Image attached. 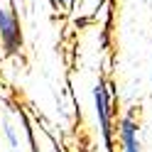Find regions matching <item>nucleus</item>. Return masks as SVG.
Wrapping results in <instances>:
<instances>
[{
  "label": "nucleus",
  "instance_id": "1",
  "mask_svg": "<svg viewBox=\"0 0 152 152\" xmlns=\"http://www.w3.org/2000/svg\"><path fill=\"white\" fill-rule=\"evenodd\" d=\"M113 103H115L113 86L106 79H98L96 86H93V106H96L98 130H101L106 152H113V132H115V125H113Z\"/></svg>",
  "mask_w": 152,
  "mask_h": 152
},
{
  "label": "nucleus",
  "instance_id": "2",
  "mask_svg": "<svg viewBox=\"0 0 152 152\" xmlns=\"http://www.w3.org/2000/svg\"><path fill=\"white\" fill-rule=\"evenodd\" d=\"M0 44L5 47L7 54H15L22 49V30H20V20L12 7L0 5Z\"/></svg>",
  "mask_w": 152,
  "mask_h": 152
},
{
  "label": "nucleus",
  "instance_id": "3",
  "mask_svg": "<svg viewBox=\"0 0 152 152\" xmlns=\"http://www.w3.org/2000/svg\"><path fill=\"white\" fill-rule=\"evenodd\" d=\"M118 142H120V152H142V142H140V123L135 118V113H125L118 120Z\"/></svg>",
  "mask_w": 152,
  "mask_h": 152
},
{
  "label": "nucleus",
  "instance_id": "4",
  "mask_svg": "<svg viewBox=\"0 0 152 152\" xmlns=\"http://www.w3.org/2000/svg\"><path fill=\"white\" fill-rule=\"evenodd\" d=\"M52 3H54V7H59V10H69L74 0H52Z\"/></svg>",
  "mask_w": 152,
  "mask_h": 152
},
{
  "label": "nucleus",
  "instance_id": "5",
  "mask_svg": "<svg viewBox=\"0 0 152 152\" xmlns=\"http://www.w3.org/2000/svg\"><path fill=\"white\" fill-rule=\"evenodd\" d=\"M150 79H152V66H150Z\"/></svg>",
  "mask_w": 152,
  "mask_h": 152
}]
</instances>
